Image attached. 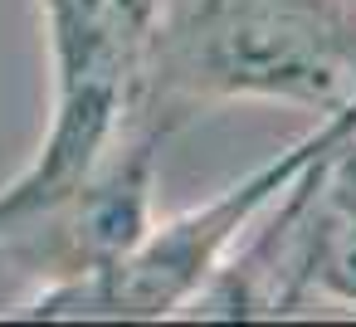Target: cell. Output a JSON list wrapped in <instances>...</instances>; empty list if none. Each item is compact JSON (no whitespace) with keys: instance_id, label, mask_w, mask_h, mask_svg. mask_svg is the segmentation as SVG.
Listing matches in <instances>:
<instances>
[{"instance_id":"1","label":"cell","mask_w":356,"mask_h":327,"mask_svg":"<svg viewBox=\"0 0 356 327\" xmlns=\"http://www.w3.org/2000/svg\"><path fill=\"white\" fill-rule=\"evenodd\" d=\"M215 98H288L322 113L351 103L356 0H191L152 35L122 142L161 147Z\"/></svg>"},{"instance_id":"2","label":"cell","mask_w":356,"mask_h":327,"mask_svg":"<svg viewBox=\"0 0 356 327\" xmlns=\"http://www.w3.org/2000/svg\"><path fill=\"white\" fill-rule=\"evenodd\" d=\"M59 118L35 171L0 196V234L59 210L122 147L147 54L156 35V0H49Z\"/></svg>"},{"instance_id":"3","label":"cell","mask_w":356,"mask_h":327,"mask_svg":"<svg viewBox=\"0 0 356 327\" xmlns=\"http://www.w3.org/2000/svg\"><path fill=\"white\" fill-rule=\"evenodd\" d=\"M351 132H356V98L332 108V118L312 137H302L298 147H288L283 157H273L239 186H229L220 200H210L161 230H147L122 259H113L93 273H79V278H64L30 312L35 317H161V312L191 303L205 288V278L220 269V254L239 234V225H249L254 210L268 205L273 196H283V186L312 157L346 142Z\"/></svg>"},{"instance_id":"4","label":"cell","mask_w":356,"mask_h":327,"mask_svg":"<svg viewBox=\"0 0 356 327\" xmlns=\"http://www.w3.org/2000/svg\"><path fill=\"white\" fill-rule=\"evenodd\" d=\"M351 147H356V132H351Z\"/></svg>"}]
</instances>
